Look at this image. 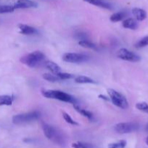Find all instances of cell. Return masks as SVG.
Here are the masks:
<instances>
[{
    "mask_svg": "<svg viewBox=\"0 0 148 148\" xmlns=\"http://www.w3.org/2000/svg\"><path fill=\"white\" fill-rule=\"evenodd\" d=\"M86 2L89 3V4H93L97 7H101L103 9H107V10H112V6L110 4L107 2H104L102 0H84Z\"/></svg>",
    "mask_w": 148,
    "mask_h": 148,
    "instance_id": "obj_14",
    "label": "cell"
},
{
    "mask_svg": "<svg viewBox=\"0 0 148 148\" xmlns=\"http://www.w3.org/2000/svg\"><path fill=\"white\" fill-rule=\"evenodd\" d=\"M20 33L23 35H33L37 33L36 28L26 24H19L17 25Z\"/></svg>",
    "mask_w": 148,
    "mask_h": 148,
    "instance_id": "obj_12",
    "label": "cell"
},
{
    "mask_svg": "<svg viewBox=\"0 0 148 148\" xmlns=\"http://www.w3.org/2000/svg\"><path fill=\"white\" fill-rule=\"evenodd\" d=\"M78 44H79L81 47L86 48V49H97V46L89 40H79V41H78Z\"/></svg>",
    "mask_w": 148,
    "mask_h": 148,
    "instance_id": "obj_19",
    "label": "cell"
},
{
    "mask_svg": "<svg viewBox=\"0 0 148 148\" xmlns=\"http://www.w3.org/2000/svg\"><path fill=\"white\" fill-rule=\"evenodd\" d=\"M41 127L44 134L48 140H52V141L57 143L58 145H63V140H62V137L53 127L44 122L41 123Z\"/></svg>",
    "mask_w": 148,
    "mask_h": 148,
    "instance_id": "obj_4",
    "label": "cell"
},
{
    "mask_svg": "<svg viewBox=\"0 0 148 148\" xmlns=\"http://www.w3.org/2000/svg\"><path fill=\"white\" fill-rule=\"evenodd\" d=\"M88 59V56L83 53H65L62 55V60L68 63H82Z\"/></svg>",
    "mask_w": 148,
    "mask_h": 148,
    "instance_id": "obj_7",
    "label": "cell"
},
{
    "mask_svg": "<svg viewBox=\"0 0 148 148\" xmlns=\"http://www.w3.org/2000/svg\"><path fill=\"white\" fill-rule=\"evenodd\" d=\"M41 94L44 97L49 99L59 100L65 103H70L72 104L76 103V100L70 94L66 93L63 91L54 90H42Z\"/></svg>",
    "mask_w": 148,
    "mask_h": 148,
    "instance_id": "obj_1",
    "label": "cell"
},
{
    "mask_svg": "<svg viewBox=\"0 0 148 148\" xmlns=\"http://www.w3.org/2000/svg\"><path fill=\"white\" fill-rule=\"evenodd\" d=\"M62 117H63V119H65V121H66L67 123H68V124H71V125H73V126L78 125V123L75 122V121H74L72 118H71V116H70L68 114H67L66 112H65V111H62Z\"/></svg>",
    "mask_w": 148,
    "mask_h": 148,
    "instance_id": "obj_26",
    "label": "cell"
},
{
    "mask_svg": "<svg viewBox=\"0 0 148 148\" xmlns=\"http://www.w3.org/2000/svg\"><path fill=\"white\" fill-rule=\"evenodd\" d=\"M56 76H57L60 80L72 79V78L75 77L74 75H72V74H69V73H65V72H59V73L57 74Z\"/></svg>",
    "mask_w": 148,
    "mask_h": 148,
    "instance_id": "obj_27",
    "label": "cell"
},
{
    "mask_svg": "<svg viewBox=\"0 0 148 148\" xmlns=\"http://www.w3.org/2000/svg\"><path fill=\"white\" fill-rule=\"evenodd\" d=\"M146 144L148 145V137H147V139H146Z\"/></svg>",
    "mask_w": 148,
    "mask_h": 148,
    "instance_id": "obj_29",
    "label": "cell"
},
{
    "mask_svg": "<svg viewBox=\"0 0 148 148\" xmlns=\"http://www.w3.org/2000/svg\"><path fill=\"white\" fill-rule=\"evenodd\" d=\"M139 129V125L136 123L126 122L119 123L115 126V130L118 134H129L136 131Z\"/></svg>",
    "mask_w": 148,
    "mask_h": 148,
    "instance_id": "obj_6",
    "label": "cell"
},
{
    "mask_svg": "<svg viewBox=\"0 0 148 148\" xmlns=\"http://www.w3.org/2000/svg\"><path fill=\"white\" fill-rule=\"evenodd\" d=\"M13 102V98L10 95H0V106H11Z\"/></svg>",
    "mask_w": 148,
    "mask_h": 148,
    "instance_id": "obj_18",
    "label": "cell"
},
{
    "mask_svg": "<svg viewBox=\"0 0 148 148\" xmlns=\"http://www.w3.org/2000/svg\"><path fill=\"white\" fill-rule=\"evenodd\" d=\"M73 148H95V146L93 145L90 143H82V142H78V143H73Z\"/></svg>",
    "mask_w": 148,
    "mask_h": 148,
    "instance_id": "obj_21",
    "label": "cell"
},
{
    "mask_svg": "<svg viewBox=\"0 0 148 148\" xmlns=\"http://www.w3.org/2000/svg\"><path fill=\"white\" fill-rule=\"evenodd\" d=\"M73 108L75 111H77L78 113H79L80 114H81L82 116H84V117H86L89 120H92L93 119V115L90 111H86L85 109H82L81 108H80L76 103L73 104Z\"/></svg>",
    "mask_w": 148,
    "mask_h": 148,
    "instance_id": "obj_16",
    "label": "cell"
},
{
    "mask_svg": "<svg viewBox=\"0 0 148 148\" xmlns=\"http://www.w3.org/2000/svg\"><path fill=\"white\" fill-rule=\"evenodd\" d=\"M148 46V36H145V37L142 38V39L139 40L137 43L135 44V47L137 49H141V48H144L145 46Z\"/></svg>",
    "mask_w": 148,
    "mask_h": 148,
    "instance_id": "obj_23",
    "label": "cell"
},
{
    "mask_svg": "<svg viewBox=\"0 0 148 148\" xmlns=\"http://www.w3.org/2000/svg\"><path fill=\"white\" fill-rule=\"evenodd\" d=\"M15 10V9L12 5H0V14L12 12Z\"/></svg>",
    "mask_w": 148,
    "mask_h": 148,
    "instance_id": "obj_22",
    "label": "cell"
},
{
    "mask_svg": "<svg viewBox=\"0 0 148 148\" xmlns=\"http://www.w3.org/2000/svg\"><path fill=\"white\" fill-rule=\"evenodd\" d=\"M132 14L137 21H143L147 17L146 11L138 7H135L132 10Z\"/></svg>",
    "mask_w": 148,
    "mask_h": 148,
    "instance_id": "obj_11",
    "label": "cell"
},
{
    "mask_svg": "<svg viewBox=\"0 0 148 148\" xmlns=\"http://www.w3.org/2000/svg\"><path fill=\"white\" fill-rule=\"evenodd\" d=\"M107 92H108L110 99L115 106L122 109H126L129 107V103L127 100L120 92L113 89H108Z\"/></svg>",
    "mask_w": 148,
    "mask_h": 148,
    "instance_id": "obj_5",
    "label": "cell"
},
{
    "mask_svg": "<svg viewBox=\"0 0 148 148\" xmlns=\"http://www.w3.org/2000/svg\"><path fill=\"white\" fill-rule=\"evenodd\" d=\"M42 77H43L45 80L51 82H56L60 80L57 76H56L55 75H53V74H44V75H42Z\"/></svg>",
    "mask_w": 148,
    "mask_h": 148,
    "instance_id": "obj_20",
    "label": "cell"
},
{
    "mask_svg": "<svg viewBox=\"0 0 148 148\" xmlns=\"http://www.w3.org/2000/svg\"><path fill=\"white\" fill-rule=\"evenodd\" d=\"M126 146V142L125 140H120L118 143H110L108 145V148H124Z\"/></svg>",
    "mask_w": 148,
    "mask_h": 148,
    "instance_id": "obj_25",
    "label": "cell"
},
{
    "mask_svg": "<svg viewBox=\"0 0 148 148\" xmlns=\"http://www.w3.org/2000/svg\"><path fill=\"white\" fill-rule=\"evenodd\" d=\"M136 108L139 111L148 114V104L146 102H139L136 104Z\"/></svg>",
    "mask_w": 148,
    "mask_h": 148,
    "instance_id": "obj_24",
    "label": "cell"
},
{
    "mask_svg": "<svg viewBox=\"0 0 148 148\" xmlns=\"http://www.w3.org/2000/svg\"><path fill=\"white\" fill-rule=\"evenodd\" d=\"M45 59V55L39 51H35L20 58V62L30 68L37 67Z\"/></svg>",
    "mask_w": 148,
    "mask_h": 148,
    "instance_id": "obj_2",
    "label": "cell"
},
{
    "mask_svg": "<svg viewBox=\"0 0 148 148\" xmlns=\"http://www.w3.org/2000/svg\"><path fill=\"white\" fill-rule=\"evenodd\" d=\"M122 25L124 28L129 29V30H136L139 27L137 20L133 18H127L124 20L122 23Z\"/></svg>",
    "mask_w": 148,
    "mask_h": 148,
    "instance_id": "obj_10",
    "label": "cell"
},
{
    "mask_svg": "<svg viewBox=\"0 0 148 148\" xmlns=\"http://www.w3.org/2000/svg\"><path fill=\"white\" fill-rule=\"evenodd\" d=\"M12 6L15 9H26L36 7L37 4L31 0H13Z\"/></svg>",
    "mask_w": 148,
    "mask_h": 148,
    "instance_id": "obj_9",
    "label": "cell"
},
{
    "mask_svg": "<svg viewBox=\"0 0 148 148\" xmlns=\"http://www.w3.org/2000/svg\"><path fill=\"white\" fill-rule=\"evenodd\" d=\"M39 117H40V113L36 111L26 113V114H17L12 117V123L16 125H21L36 121Z\"/></svg>",
    "mask_w": 148,
    "mask_h": 148,
    "instance_id": "obj_3",
    "label": "cell"
},
{
    "mask_svg": "<svg viewBox=\"0 0 148 148\" xmlns=\"http://www.w3.org/2000/svg\"><path fill=\"white\" fill-rule=\"evenodd\" d=\"M127 14L125 12H118L112 14L110 17V20L113 23H117V22L122 21L125 17H126Z\"/></svg>",
    "mask_w": 148,
    "mask_h": 148,
    "instance_id": "obj_15",
    "label": "cell"
},
{
    "mask_svg": "<svg viewBox=\"0 0 148 148\" xmlns=\"http://www.w3.org/2000/svg\"><path fill=\"white\" fill-rule=\"evenodd\" d=\"M99 98H100V99H102V100H104V101H110V98H108V97L105 96V95H99Z\"/></svg>",
    "mask_w": 148,
    "mask_h": 148,
    "instance_id": "obj_28",
    "label": "cell"
},
{
    "mask_svg": "<svg viewBox=\"0 0 148 148\" xmlns=\"http://www.w3.org/2000/svg\"><path fill=\"white\" fill-rule=\"evenodd\" d=\"M44 65L53 75H56L57 74L61 72V68L54 62H52V61H46L44 62Z\"/></svg>",
    "mask_w": 148,
    "mask_h": 148,
    "instance_id": "obj_13",
    "label": "cell"
},
{
    "mask_svg": "<svg viewBox=\"0 0 148 148\" xmlns=\"http://www.w3.org/2000/svg\"><path fill=\"white\" fill-rule=\"evenodd\" d=\"M75 82L76 83L79 84H86V83H92L95 84L97 82L92 79L91 78L86 76H78L75 78Z\"/></svg>",
    "mask_w": 148,
    "mask_h": 148,
    "instance_id": "obj_17",
    "label": "cell"
},
{
    "mask_svg": "<svg viewBox=\"0 0 148 148\" xmlns=\"http://www.w3.org/2000/svg\"><path fill=\"white\" fill-rule=\"evenodd\" d=\"M117 56L122 60L130 62H137L141 59L140 56L126 49H120L117 52Z\"/></svg>",
    "mask_w": 148,
    "mask_h": 148,
    "instance_id": "obj_8",
    "label": "cell"
}]
</instances>
